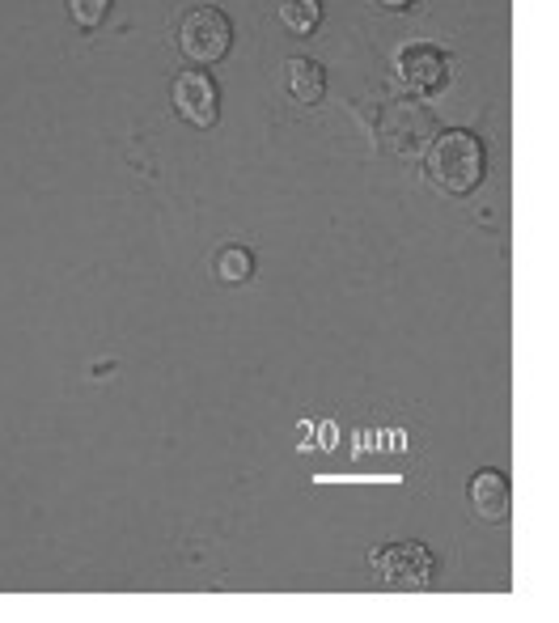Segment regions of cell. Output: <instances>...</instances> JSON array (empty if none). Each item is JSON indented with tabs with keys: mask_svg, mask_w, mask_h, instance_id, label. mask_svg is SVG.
Returning a JSON list of instances; mask_svg holds the SVG:
<instances>
[{
	"mask_svg": "<svg viewBox=\"0 0 559 623\" xmlns=\"http://www.w3.org/2000/svg\"><path fill=\"white\" fill-rule=\"evenodd\" d=\"M394 73L399 81L411 89V94H437V89L449 81V60L441 47L432 43H411L399 51V60H394Z\"/></svg>",
	"mask_w": 559,
	"mask_h": 623,
	"instance_id": "cell-6",
	"label": "cell"
},
{
	"mask_svg": "<svg viewBox=\"0 0 559 623\" xmlns=\"http://www.w3.org/2000/svg\"><path fill=\"white\" fill-rule=\"evenodd\" d=\"M68 13L81 30H98L106 22V13H111V0H68Z\"/></svg>",
	"mask_w": 559,
	"mask_h": 623,
	"instance_id": "cell-11",
	"label": "cell"
},
{
	"mask_svg": "<svg viewBox=\"0 0 559 623\" xmlns=\"http://www.w3.org/2000/svg\"><path fill=\"white\" fill-rule=\"evenodd\" d=\"M229 47H233V22L225 17V9L200 5L178 22V51H183L191 64L208 68L216 60H225Z\"/></svg>",
	"mask_w": 559,
	"mask_h": 623,
	"instance_id": "cell-2",
	"label": "cell"
},
{
	"mask_svg": "<svg viewBox=\"0 0 559 623\" xmlns=\"http://www.w3.org/2000/svg\"><path fill=\"white\" fill-rule=\"evenodd\" d=\"M174 111L183 115L191 128H212L221 119V85L212 81V73L187 68L174 77Z\"/></svg>",
	"mask_w": 559,
	"mask_h": 623,
	"instance_id": "cell-4",
	"label": "cell"
},
{
	"mask_svg": "<svg viewBox=\"0 0 559 623\" xmlns=\"http://www.w3.org/2000/svg\"><path fill=\"white\" fill-rule=\"evenodd\" d=\"M377 5H382V9H394V13H399V9H411V5H420V0H377Z\"/></svg>",
	"mask_w": 559,
	"mask_h": 623,
	"instance_id": "cell-12",
	"label": "cell"
},
{
	"mask_svg": "<svg viewBox=\"0 0 559 623\" xmlns=\"http://www.w3.org/2000/svg\"><path fill=\"white\" fill-rule=\"evenodd\" d=\"M276 13L288 34L305 39V34H314L322 22V0H276Z\"/></svg>",
	"mask_w": 559,
	"mask_h": 623,
	"instance_id": "cell-9",
	"label": "cell"
},
{
	"mask_svg": "<svg viewBox=\"0 0 559 623\" xmlns=\"http://www.w3.org/2000/svg\"><path fill=\"white\" fill-rule=\"evenodd\" d=\"M284 77H288V94L301 106H318L322 94H327V68L318 60H305V56H293L284 64Z\"/></svg>",
	"mask_w": 559,
	"mask_h": 623,
	"instance_id": "cell-8",
	"label": "cell"
},
{
	"mask_svg": "<svg viewBox=\"0 0 559 623\" xmlns=\"http://www.w3.org/2000/svg\"><path fill=\"white\" fill-rule=\"evenodd\" d=\"M466 501H471L479 522H504L513 509V488H509V479H504V471L483 467L471 475V484H466Z\"/></svg>",
	"mask_w": 559,
	"mask_h": 623,
	"instance_id": "cell-7",
	"label": "cell"
},
{
	"mask_svg": "<svg viewBox=\"0 0 559 623\" xmlns=\"http://www.w3.org/2000/svg\"><path fill=\"white\" fill-rule=\"evenodd\" d=\"M382 140H386V149L399 157L424 153V145L432 140V115L416 102H394L382 119Z\"/></svg>",
	"mask_w": 559,
	"mask_h": 623,
	"instance_id": "cell-5",
	"label": "cell"
},
{
	"mask_svg": "<svg viewBox=\"0 0 559 623\" xmlns=\"http://www.w3.org/2000/svg\"><path fill=\"white\" fill-rule=\"evenodd\" d=\"M377 581L386 590H399V594H411V590H428L432 585V573H437V560L424 543H390L382 551L369 556Z\"/></svg>",
	"mask_w": 559,
	"mask_h": 623,
	"instance_id": "cell-3",
	"label": "cell"
},
{
	"mask_svg": "<svg viewBox=\"0 0 559 623\" xmlns=\"http://www.w3.org/2000/svg\"><path fill=\"white\" fill-rule=\"evenodd\" d=\"M212 272L221 284H246L255 276V255H250L246 246H221L212 259Z\"/></svg>",
	"mask_w": 559,
	"mask_h": 623,
	"instance_id": "cell-10",
	"label": "cell"
},
{
	"mask_svg": "<svg viewBox=\"0 0 559 623\" xmlns=\"http://www.w3.org/2000/svg\"><path fill=\"white\" fill-rule=\"evenodd\" d=\"M483 174H488V153L483 140L466 128H449L441 136H432L428 145V178L449 195H471Z\"/></svg>",
	"mask_w": 559,
	"mask_h": 623,
	"instance_id": "cell-1",
	"label": "cell"
}]
</instances>
